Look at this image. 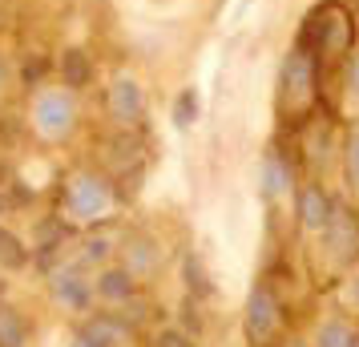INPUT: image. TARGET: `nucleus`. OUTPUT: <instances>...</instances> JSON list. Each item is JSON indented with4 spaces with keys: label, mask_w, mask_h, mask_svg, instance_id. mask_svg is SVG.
Returning a JSON list of instances; mask_svg holds the SVG:
<instances>
[{
    "label": "nucleus",
    "mask_w": 359,
    "mask_h": 347,
    "mask_svg": "<svg viewBox=\"0 0 359 347\" xmlns=\"http://www.w3.org/2000/svg\"><path fill=\"white\" fill-rule=\"evenodd\" d=\"M41 73H45V65H41V61H29V65H25V81L33 85V77L41 81Z\"/></svg>",
    "instance_id": "412c9836"
},
{
    "label": "nucleus",
    "mask_w": 359,
    "mask_h": 347,
    "mask_svg": "<svg viewBox=\"0 0 359 347\" xmlns=\"http://www.w3.org/2000/svg\"><path fill=\"white\" fill-rule=\"evenodd\" d=\"M109 114L117 117V125H137L146 114V97H142V85L133 77H117L109 85Z\"/></svg>",
    "instance_id": "39448f33"
},
{
    "label": "nucleus",
    "mask_w": 359,
    "mask_h": 347,
    "mask_svg": "<svg viewBox=\"0 0 359 347\" xmlns=\"http://www.w3.org/2000/svg\"><path fill=\"white\" fill-rule=\"evenodd\" d=\"M25 259H29V254L20 250V243H17V238H13V234H0V263L17 271V266H25Z\"/></svg>",
    "instance_id": "dca6fc26"
},
{
    "label": "nucleus",
    "mask_w": 359,
    "mask_h": 347,
    "mask_svg": "<svg viewBox=\"0 0 359 347\" xmlns=\"http://www.w3.org/2000/svg\"><path fill=\"white\" fill-rule=\"evenodd\" d=\"M351 41H355V25L343 13L339 4H323L315 8L303 25V49L311 57H339V53H351Z\"/></svg>",
    "instance_id": "f257e3e1"
},
{
    "label": "nucleus",
    "mask_w": 359,
    "mask_h": 347,
    "mask_svg": "<svg viewBox=\"0 0 359 347\" xmlns=\"http://www.w3.org/2000/svg\"><path fill=\"white\" fill-rule=\"evenodd\" d=\"M311 97H315V57L303 45H294L283 65V101L294 109H307Z\"/></svg>",
    "instance_id": "f03ea898"
},
{
    "label": "nucleus",
    "mask_w": 359,
    "mask_h": 347,
    "mask_svg": "<svg viewBox=\"0 0 359 347\" xmlns=\"http://www.w3.org/2000/svg\"><path fill=\"white\" fill-rule=\"evenodd\" d=\"M0 347H20L25 343V323H20L17 311H0Z\"/></svg>",
    "instance_id": "ddd939ff"
},
{
    "label": "nucleus",
    "mask_w": 359,
    "mask_h": 347,
    "mask_svg": "<svg viewBox=\"0 0 359 347\" xmlns=\"http://www.w3.org/2000/svg\"><path fill=\"white\" fill-rule=\"evenodd\" d=\"M194 117H198V89H186V93L174 101V125H178V130H186Z\"/></svg>",
    "instance_id": "4468645a"
},
{
    "label": "nucleus",
    "mask_w": 359,
    "mask_h": 347,
    "mask_svg": "<svg viewBox=\"0 0 359 347\" xmlns=\"http://www.w3.org/2000/svg\"><path fill=\"white\" fill-rule=\"evenodd\" d=\"M33 117H36V130L49 133V137H61V133L73 130V117H77V109H73V101H69V93H41L33 105Z\"/></svg>",
    "instance_id": "20e7f679"
},
{
    "label": "nucleus",
    "mask_w": 359,
    "mask_h": 347,
    "mask_svg": "<svg viewBox=\"0 0 359 347\" xmlns=\"http://www.w3.org/2000/svg\"><path fill=\"white\" fill-rule=\"evenodd\" d=\"M4 77H8V73H4V61H0V89H4Z\"/></svg>",
    "instance_id": "4be33fe9"
},
{
    "label": "nucleus",
    "mask_w": 359,
    "mask_h": 347,
    "mask_svg": "<svg viewBox=\"0 0 359 347\" xmlns=\"http://www.w3.org/2000/svg\"><path fill=\"white\" fill-rule=\"evenodd\" d=\"M53 287H57V299H61V303H73V307H85V303H89V287H85L77 275H57Z\"/></svg>",
    "instance_id": "9b49d317"
},
{
    "label": "nucleus",
    "mask_w": 359,
    "mask_h": 347,
    "mask_svg": "<svg viewBox=\"0 0 359 347\" xmlns=\"http://www.w3.org/2000/svg\"><path fill=\"white\" fill-rule=\"evenodd\" d=\"M154 259H158V254H154V243H149V238H130V266L133 271H149Z\"/></svg>",
    "instance_id": "2eb2a0df"
},
{
    "label": "nucleus",
    "mask_w": 359,
    "mask_h": 347,
    "mask_svg": "<svg viewBox=\"0 0 359 347\" xmlns=\"http://www.w3.org/2000/svg\"><path fill=\"white\" fill-rule=\"evenodd\" d=\"M105 254H109V238H89L85 259H105Z\"/></svg>",
    "instance_id": "aec40b11"
},
{
    "label": "nucleus",
    "mask_w": 359,
    "mask_h": 347,
    "mask_svg": "<svg viewBox=\"0 0 359 347\" xmlns=\"http://www.w3.org/2000/svg\"><path fill=\"white\" fill-rule=\"evenodd\" d=\"M319 339H323V347H347V339H351V331L343 327V323H327Z\"/></svg>",
    "instance_id": "a211bd4d"
},
{
    "label": "nucleus",
    "mask_w": 359,
    "mask_h": 347,
    "mask_svg": "<svg viewBox=\"0 0 359 347\" xmlns=\"http://www.w3.org/2000/svg\"><path fill=\"white\" fill-rule=\"evenodd\" d=\"M109 202H114L109 186L101 182V178H93V174H77V178L65 186V206L77 218H101L109 210Z\"/></svg>",
    "instance_id": "7ed1b4c3"
},
{
    "label": "nucleus",
    "mask_w": 359,
    "mask_h": 347,
    "mask_svg": "<svg viewBox=\"0 0 359 347\" xmlns=\"http://www.w3.org/2000/svg\"><path fill=\"white\" fill-rule=\"evenodd\" d=\"M101 295L105 299H130L133 295V279L126 271H109V275H101Z\"/></svg>",
    "instance_id": "f8f14e48"
},
{
    "label": "nucleus",
    "mask_w": 359,
    "mask_h": 347,
    "mask_svg": "<svg viewBox=\"0 0 359 347\" xmlns=\"http://www.w3.org/2000/svg\"><path fill=\"white\" fill-rule=\"evenodd\" d=\"M299 218H303V226H327V218H331V198H327L319 186H307L303 194H299Z\"/></svg>",
    "instance_id": "6e6552de"
},
{
    "label": "nucleus",
    "mask_w": 359,
    "mask_h": 347,
    "mask_svg": "<svg viewBox=\"0 0 359 347\" xmlns=\"http://www.w3.org/2000/svg\"><path fill=\"white\" fill-rule=\"evenodd\" d=\"M347 178H351V186L359 190V130L347 137Z\"/></svg>",
    "instance_id": "f3484780"
},
{
    "label": "nucleus",
    "mask_w": 359,
    "mask_h": 347,
    "mask_svg": "<svg viewBox=\"0 0 359 347\" xmlns=\"http://www.w3.org/2000/svg\"><path fill=\"white\" fill-rule=\"evenodd\" d=\"M61 77H65L69 89H85V85L93 81V61H89V53L65 49V57H61Z\"/></svg>",
    "instance_id": "1a4fd4ad"
},
{
    "label": "nucleus",
    "mask_w": 359,
    "mask_h": 347,
    "mask_svg": "<svg viewBox=\"0 0 359 347\" xmlns=\"http://www.w3.org/2000/svg\"><path fill=\"white\" fill-rule=\"evenodd\" d=\"M347 89L359 101V49H351V57H347Z\"/></svg>",
    "instance_id": "6ab92c4d"
},
{
    "label": "nucleus",
    "mask_w": 359,
    "mask_h": 347,
    "mask_svg": "<svg viewBox=\"0 0 359 347\" xmlns=\"http://www.w3.org/2000/svg\"><path fill=\"white\" fill-rule=\"evenodd\" d=\"M275 299L266 295V291H255L250 295V311H246V331H250V339H266L271 331H275Z\"/></svg>",
    "instance_id": "0eeeda50"
},
{
    "label": "nucleus",
    "mask_w": 359,
    "mask_h": 347,
    "mask_svg": "<svg viewBox=\"0 0 359 347\" xmlns=\"http://www.w3.org/2000/svg\"><path fill=\"white\" fill-rule=\"evenodd\" d=\"M287 186H291V170H287V162H283L278 154H266V162H262V194H266V198H278Z\"/></svg>",
    "instance_id": "9d476101"
},
{
    "label": "nucleus",
    "mask_w": 359,
    "mask_h": 347,
    "mask_svg": "<svg viewBox=\"0 0 359 347\" xmlns=\"http://www.w3.org/2000/svg\"><path fill=\"white\" fill-rule=\"evenodd\" d=\"M77 347H89V343H85V339H77Z\"/></svg>",
    "instance_id": "5701e85b"
},
{
    "label": "nucleus",
    "mask_w": 359,
    "mask_h": 347,
    "mask_svg": "<svg viewBox=\"0 0 359 347\" xmlns=\"http://www.w3.org/2000/svg\"><path fill=\"white\" fill-rule=\"evenodd\" d=\"M327 247L335 250L339 259H351V254H359V222L347 210H335V215L327 218Z\"/></svg>",
    "instance_id": "423d86ee"
},
{
    "label": "nucleus",
    "mask_w": 359,
    "mask_h": 347,
    "mask_svg": "<svg viewBox=\"0 0 359 347\" xmlns=\"http://www.w3.org/2000/svg\"><path fill=\"white\" fill-rule=\"evenodd\" d=\"M0 210H4V206H0Z\"/></svg>",
    "instance_id": "b1692460"
}]
</instances>
